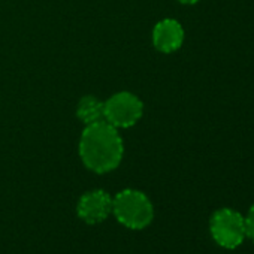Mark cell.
<instances>
[{
	"label": "cell",
	"instance_id": "obj_1",
	"mask_svg": "<svg viewBox=\"0 0 254 254\" xmlns=\"http://www.w3.org/2000/svg\"><path fill=\"white\" fill-rule=\"evenodd\" d=\"M124 145L118 130L108 121L85 126L79 139V157L87 169L96 174L114 171L123 159Z\"/></svg>",
	"mask_w": 254,
	"mask_h": 254
},
{
	"label": "cell",
	"instance_id": "obj_2",
	"mask_svg": "<svg viewBox=\"0 0 254 254\" xmlns=\"http://www.w3.org/2000/svg\"><path fill=\"white\" fill-rule=\"evenodd\" d=\"M112 214L127 229L142 230L154 218V206L148 196L135 189H126L112 197Z\"/></svg>",
	"mask_w": 254,
	"mask_h": 254
},
{
	"label": "cell",
	"instance_id": "obj_3",
	"mask_svg": "<svg viewBox=\"0 0 254 254\" xmlns=\"http://www.w3.org/2000/svg\"><path fill=\"white\" fill-rule=\"evenodd\" d=\"M209 232L220 247L235 250L247 238L245 218L241 212L232 208L217 209L209 218Z\"/></svg>",
	"mask_w": 254,
	"mask_h": 254
},
{
	"label": "cell",
	"instance_id": "obj_4",
	"mask_svg": "<svg viewBox=\"0 0 254 254\" xmlns=\"http://www.w3.org/2000/svg\"><path fill=\"white\" fill-rule=\"evenodd\" d=\"M144 114V103L129 91L115 93L105 102L103 120L115 129H127L139 121Z\"/></svg>",
	"mask_w": 254,
	"mask_h": 254
},
{
	"label": "cell",
	"instance_id": "obj_5",
	"mask_svg": "<svg viewBox=\"0 0 254 254\" xmlns=\"http://www.w3.org/2000/svg\"><path fill=\"white\" fill-rule=\"evenodd\" d=\"M76 214L87 224H99L112 214V196L100 189L87 191L76 203Z\"/></svg>",
	"mask_w": 254,
	"mask_h": 254
},
{
	"label": "cell",
	"instance_id": "obj_6",
	"mask_svg": "<svg viewBox=\"0 0 254 254\" xmlns=\"http://www.w3.org/2000/svg\"><path fill=\"white\" fill-rule=\"evenodd\" d=\"M184 42V29L180 21L174 18L162 20L153 30V44L156 50L165 54L178 51Z\"/></svg>",
	"mask_w": 254,
	"mask_h": 254
},
{
	"label": "cell",
	"instance_id": "obj_7",
	"mask_svg": "<svg viewBox=\"0 0 254 254\" xmlns=\"http://www.w3.org/2000/svg\"><path fill=\"white\" fill-rule=\"evenodd\" d=\"M103 109L105 102L94 96H84L76 106V115L85 126H88L103 120Z\"/></svg>",
	"mask_w": 254,
	"mask_h": 254
},
{
	"label": "cell",
	"instance_id": "obj_8",
	"mask_svg": "<svg viewBox=\"0 0 254 254\" xmlns=\"http://www.w3.org/2000/svg\"><path fill=\"white\" fill-rule=\"evenodd\" d=\"M245 218V232L247 236L254 242V205L248 209L247 215H244Z\"/></svg>",
	"mask_w": 254,
	"mask_h": 254
},
{
	"label": "cell",
	"instance_id": "obj_9",
	"mask_svg": "<svg viewBox=\"0 0 254 254\" xmlns=\"http://www.w3.org/2000/svg\"><path fill=\"white\" fill-rule=\"evenodd\" d=\"M180 3H183V5H196L199 0H178Z\"/></svg>",
	"mask_w": 254,
	"mask_h": 254
}]
</instances>
